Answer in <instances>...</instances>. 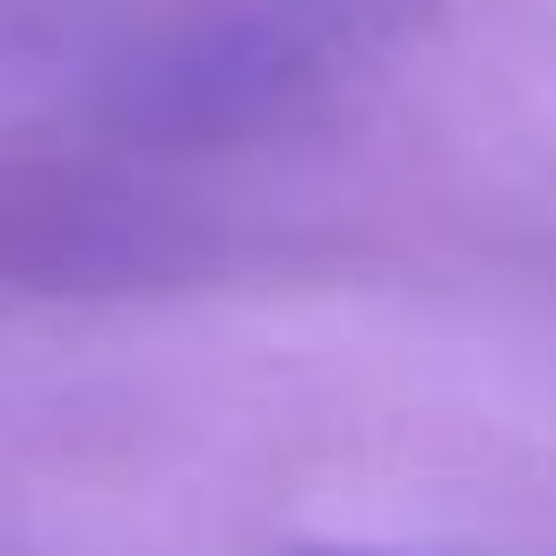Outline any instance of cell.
<instances>
[{"mask_svg": "<svg viewBox=\"0 0 556 556\" xmlns=\"http://www.w3.org/2000/svg\"><path fill=\"white\" fill-rule=\"evenodd\" d=\"M304 556H374V547H304Z\"/></svg>", "mask_w": 556, "mask_h": 556, "instance_id": "obj_1", "label": "cell"}]
</instances>
